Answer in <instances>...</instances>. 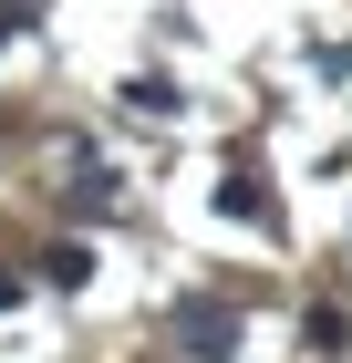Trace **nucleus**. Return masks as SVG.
<instances>
[{
	"label": "nucleus",
	"instance_id": "1",
	"mask_svg": "<svg viewBox=\"0 0 352 363\" xmlns=\"http://www.w3.org/2000/svg\"><path fill=\"white\" fill-rule=\"evenodd\" d=\"M176 333H187V353H197V363H228L239 311H228V301H187V311H176Z\"/></svg>",
	"mask_w": 352,
	"mask_h": 363
},
{
	"label": "nucleus",
	"instance_id": "2",
	"mask_svg": "<svg viewBox=\"0 0 352 363\" xmlns=\"http://www.w3.org/2000/svg\"><path fill=\"white\" fill-rule=\"evenodd\" d=\"M342 333H352L342 301H311V311H300V342H311V353H342Z\"/></svg>",
	"mask_w": 352,
	"mask_h": 363
},
{
	"label": "nucleus",
	"instance_id": "3",
	"mask_svg": "<svg viewBox=\"0 0 352 363\" xmlns=\"http://www.w3.org/2000/svg\"><path fill=\"white\" fill-rule=\"evenodd\" d=\"M217 208H228V218H270V197H259V177H217Z\"/></svg>",
	"mask_w": 352,
	"mask_h": 363
}]
</instances>
